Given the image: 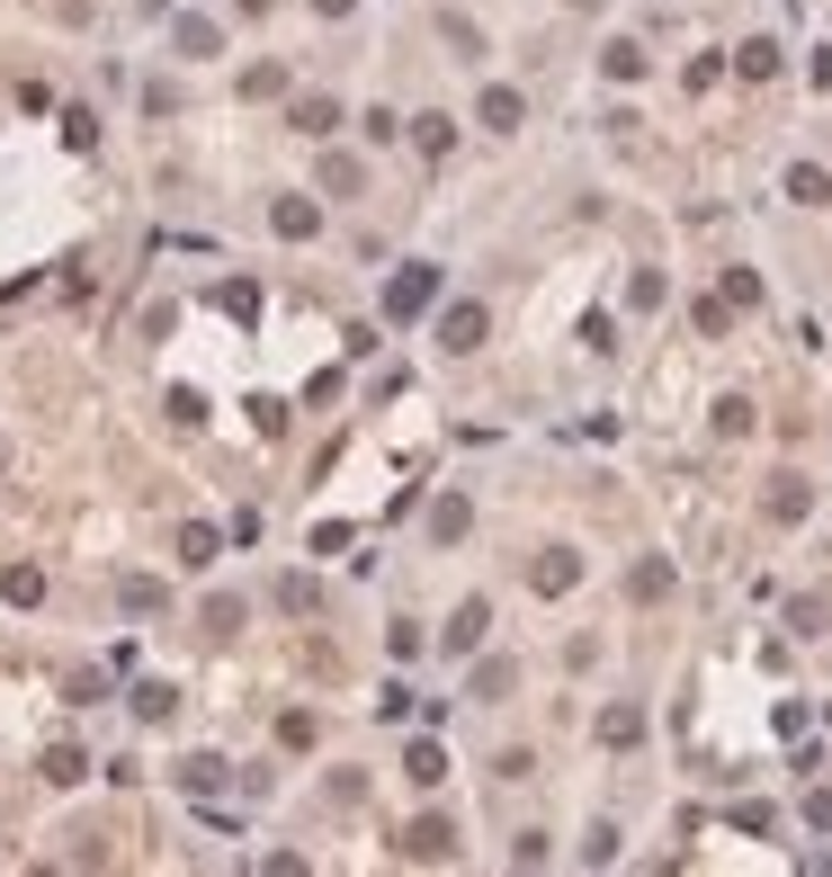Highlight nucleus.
<instances>
[{
	"instance_id": "nucleus-1",
	"label": "nucleus",
	"mask_w": 832,
	"mask_h": 877,
	"mask_svg": "<svg viewBox=\"0 0 832 877\" xmlns=\"http://www.w3.org/2000/svg\"><path fill=\"white\" fill-rule=\"evenodd\" d=\"M430 305H439V260H412L385 278V322H422Z\"/></svg>"
},
{
	"instance_id": "nucleus-2",
	"label": "nucleus",
	"mask_w": 832,
	"mask_h": 877,
	"mask_svg": "<svg viewBox=\"0 0 832 877\" xmlns=\"http://www.w3.org/2000/svg\"><path fill=\"white\" fill-rule=\"evenodd\" d=\"M483 331H493V314H483V305H448V314H439V350L466 359V350H483Z\"/></svg>"
},
{
	"instance_id": "nucleus-3",
	"label": "nucleus",
	"mask_w": 832,
	"mask_h": 877,
	"mask_svg": "<svg viewBox=\"0 0 832 877\" xmlns=\"http://www.w3.org/2000/svg\"><path fill=\"white\" fill-rule=\"evenodd\" d=\"M403 859H457V824L448 815H412L403 824Z\"/></svg>"
},
{
	"instance_id": "nucleus-4",
	"label": "nucleus",
	"mask_w": 832,
	"mask_h": 877,
	"mask_svg": "<svg viewBox=\"0 0 832 877\" xmlns=\"http://www.w3.org/2000/svg\"><path fill=\"white\" fill-rule=\"evenodd\" d=\"M474 117L493 125V134H519V117H528V99L511 90V81H483V99H474Z\"/></svg>"
},
{
	"instance_id": "nucleus-5",
	"label": "nucleus",
	"mask_w": 832,
	"mask_h": 877,
	"mask_svg": "<svg viewBox=\"0 0 832 877\" xmlns=\"http://www.w3.org/2000/svg\"><path fill=\"white\" fill-rule=\"evenodd\" d=\"M171 45H179L188 63H206V54H225V28L197 19V10H179V19H171Z\"/></svg>"
},
{
	"instance_id": "nucleus-6",
	"label": "nucleus",
	"mask_w": 832,
	"mask_h": 877,
	"mask_svg": "<svg viewBox=\"0 0 832 877\" xmlns=\"http://www.w3.org/2000/svg\"><path fill=\"white\" fill-rule=\"evenodd\" d=\"M269 224H277V242H314V233H322V207H314V197H277Z\"/></svg>"
},
{
	"instance_id": "nucleus-7",
	"label": "nucleus",
	"mask_w": 832,
	"mask_h": 877,
	"mask_svg": "<svg viewBox=\"0 0 832 877\" xmlns=\"http://www.w3.org/2000/svg\"><path fill=\"white\" fill-rule=\"evenodd\" d=\"M466 528H474V502H466V493H439V502H430V547H457Z\"/></svg>"
},
{
	"instance_id": "nucleus-8",
	"label": "nucleus",
	"mask_w": 832,
	"mask_h": 877,
	"mask_svg": "<svg viewBox=\"0 0 832 877\" xmlns=\"http://www.w3.org/2000/svg\"><path fill=\"white\" fill-rule=\"evenodd\" d=\"M528 582H537V591H546V600H555V591H573V582H582V556H573V547H546V556H537V573H528Z\"/></svg>"
},
{
	"instance_id": "nucleus-9",
	"label": "nucleus",
	"mask_w": 832,
	"mask_h": 877,
	"mask_svg": "<svg viewBox=\"0 0 832 877\" xmlns=\"http://www.w3.org/2000/svg\"><path fill=\"white\" fill-rule=\"evenodd\" d=\"M600 744H609V753L645 744V708H627V699H617V708H600Z\"/></svg>"
},
{
	"instance_id": "nucleus-10",
	"label": "nucleus",
	"mask_w": 832,
	"mask_h": 877,
	"mask_svg": "<svg viewBox=\"0 0 832 877\" xmlns=\"http://www.w3.org/2000/svg\"><path fill=\"white\" fill-rule=\"evenodd\" d=\"M760 511H770L779 528H797V519L814 511V493H806V475H779V484H770V502H760Z\"/></svg>"
},
{
	"instance_id": "nucleus-11",
	"label": "nucleus",
	"mask_w": 832,
	"mask_h": 877,
	"mask_svg": "<svg viewBox=\"0 0 832 877\" xmlns=\"http://www.w3.org/2000/svg\"><path fill=\"white\" fill-rule=\"evenodd\" d=\"M600 73H609V81H645V45H636V36H609V45H600Z\"/></svg>"
},
{
	"instance_id": "nucleus-12",
	"label": "nucleus",
	"mask_w": 832,
	"mask_h": 877,
	"mask_svg": "<svg viewBox=\"0 0 832 877\" xmlns=\"http://www.w3.org/2000/svg\"><path fill=\"white\" fill-rule=\"evenodd\" d=\"M179 556H188L197 573H206V564L225 556V528H216V519H188V528H179Z\"/></svg>"
},
{
	"instance_id": "nucleus-13",
	"label": "nucleus",
	"mask_w": 832,
	"mask_h": 877,
	"mask_svg": "<svg viewBox=\"0 0 832 877\" xmlns=\"http://www.w3.org/2000/svg\"><path fill=\"white\" fill-rule=\"evenodd\" d=\"M403 134H412V144H422V153H430V162H439V153H448V144H457V117H439V108H422V117H412V125H403Z\"/></svg>"
},
{
	"instance_id": "nucleus-14",
	"label": "nucleus",
	"mask_w": 832,
	"mask_h": 877,
	"mask_svg": "<svg viewBox=\"0 0 832 877\" xmlns=\"http://www.w3.org/2000/svg\"><path fill=\"white\" fill-rule=\"evenodd\" d=\"M483 627H493V610H483V600H466V610L448 618V654H474V645H483Z\"/></svg>"
},
{
	"instance_id": "nucleus-15",
	"label": "nucleus",
	"mask_w": 832,
	"mask_h": 877,
	"mask_svg": "<svg viewBox=\"0 0 832 877\" xmlns=\"http://www.w3.org/2000/svg\"><path fill=\"white\" fill-rule=\"evenodd\" d=\"M734 73H743V81H770V73H779V36H752V45H734Z\"/></svg>"
},
{
	"instance_id": "nucleus-16",
	"label": "nucleus",
	"mask_w": 832,
	"mask_h": 877,
	"mask_svg": "<svg viewBox=\"0 0 832 877\" xmlns=\"http://www.w3.org/2000/svg\"><path fill=\"white\" fill-rule=\"evenodd\" d=\"M403 779H412V788H439V779H448V753H439V744H412V753H403Z\"/></svg>"
},
{
	"instance_id": "nucleus-17",
	"label": "nucleus",
	"mask_w": 832,
	"mask_h": 877,
	"mask_svg": "<svg viewBox=\"0 0 832 877\" xmlns=\"http://www.w3.org/2000/svg\"><path fill=\"white\" fill-rule=\"evenodd\" d=\"M179 788H188V797H216V788H225V761H216V753H188V761H179Z\"/></svg>"
},
{
	"instance_id": "nucleus-18",
	"label": "nucleus",
	"mask_w": 832,
	"mask_h": 877,
	"mask_svg": "<svg viewBox=\"0 0 832 877\" xmlns=\"http://www.w3.org/2000/svg\"><path fill=\"white\" fill-rule=\"evenodd\" d=\"M627 600H671V564H663V556H645V564L627 573Z\"/></svg>"
},
{
	"instance_id": "nucleus-19",
	"label": "nucleus",
	"mask_w": 832,
	"mask_h": 877,
	"mask_svg": "<svg viewBox=\"0 0 832 877\" xmlns=\"http://www.w3.org/2000/svg\"><path fill=\"white\" fill-rule=\"evenodd\" d=\"M322 188H331V197H359V188H368V171H359L350 153H322Z\"/></svg>"
},
{
	"instance_id": "nucleus-20",
	"label": "nucleus",
	"mask_w": 832,
	"mask_h": 877,
	"mask_svg": "<svg viewBox=\"0 0 832 877\" xmlns=\"http://www.w3.org/2000/svg\"><path fill=\"white\" fill-rule=\"evenodd\" d=\"M45 779H54V788H73V779H90V753H81V744H54V753H45Z\"/></svg>"
},
{
	"instance_id": "nucleus-21",
	"label": "nucleus",
	"mask_w": 832,
	"mask_h": 877,
	"mask_svg": "<svg viewBox=\"0 0 832 877\" xmlns=\"http://www.w3.org/2000/svg\"><path fill=\"white\" fill-rule=\"evenodd\" d=\"M134 716H144V725H171V716H179V690L144 681V690H134Z\"/></svg>"
},
{
	"instance_id": "nucleus-22",
	"label": "nucleus",
	"mask_w": 832,
	"mask_h": 877,
	"mask_svg": "<svg viewBox=\"0 0 832 877\" xmlns=\"http://www.w3.org/2000/svg\"><path fill=\"white\" fill-rule=\"evenodd\" d=\"M331 125H340V99H296V134H314V144H322Z\"/></svg>"
},
{
	"instance_id": "nucleus-23",
	"label": "nucleus",
	"mask_w": 832,
	"mask_h": 877,
	"mask_svg": "<svg viewBox=\"0 0 832 877\" xmlns=\"http://www.w3.org/2000/svg\"><path fill=\"white\" fill-rule=\"evenodd\" d=\"M277 610H287V618H314V610H322V591H314L305 573H287V582H277Z\"/></svg>"
},
{
	"instance_id": "nucleus-24",
	"label": "nucleus",
	"mask_w": 832,
	"mask_h": 877,
	"mask_svg": "<svg viewBox=\"0 0 832 877\" xmlns=\"http://www.w3.org/2000/svg\"><path fill=\"white\" fill-rule=\"evenodd\" d=\"M197 618H206V636H242V600H233V591H216Z\"/></svg>"
},
{
	"instance_id": "nucleus-25",
	"label": "nucleus",
	"mask_w": 832,
	"mask_h": 877,
	"mask_svg": "<svg viewBox=\"0 0 832 877\" xmlns=\"http://www.w3.org/2000/svg\"><path fill=\"white\" fill-rule=\"evenodd\" d=\"M788 197H797V207H823V197H832V179H823L814 162H797V171H788Z\"/></svg>"
},
{
	"instance_id": "nucleus-26",
	"label": "nucleus",
	"mask_w": 832,
	"mask_h": 877,
	"mask_svg": "<svg viewBox=\"0 0 832 877\" xmlns=\"http://www.w3.org/2000/svg\"><path fill=\"white\" fill-rule=\"evenodd\" d=\"M0 591H10L19 610H36V600H45V573H36V564H10V582H0Z\"/></svg>"
},
{
	"instance_id": "nucleus-27",
	"label": "nucleus",
	"mask_w": 832,
	"mask_h": 877,
	"mask_svg": "<svg viewBox=\"0 0 832 877\" xmlns=\"http://www.w3.org/2000/svg\"><path fill=\"white\" fill-rule=\"evenodd\" d=\"M162 600H171V591H162L153 573H134V582H125V610H134V618H153V610H162Z\"/></svg>"
},
{
	"instance_id": "nucleus-28",
	"label": "nucleus",
	"mask_w": 832,
	"mask_h": 877,
	"mask_svg": "<svg viewBox=\"0 0 832 877\" xmlns=\"http://www.w3.org/2000/svg\"><path fill=\"white\" fill-rule=\"evenodd\" d=\"M511 681H519V662H483L474 671V699H511Z\"/></svg>"
},
{
	"instance_id": "nucleus-29",
	"label": "nucleus",
	"mask_w": 832,
	"mask_h": 877,
	"mask_svg": "<svg viewBox=\"0 0 832 877\" xmlns=\"http://www.w3.org/2000/svg\"><path fill=\"white\" fill-rule=\"evenodd\" d=\"M63 144L90 153V144H99V117H90V108H63Z\"/></svg>"
},
{
	"instance_id": "nucleus-30",
	"label": "nucleus",
	"mask_w": 832,
	"mask_h": 877,
	"mask_svg": "<svg viewBox=\"0 0 832 877\" xmlns=\"http://www.w3.org/2000/svg\"><path fill=\"white\" fill-rule=\"evenodd\" d=\"M269 90H287V63H251L242 73V99H269Z\"/></svg>"
},
{
	"instance_id": "nucleus-31",
	"label": "nucleus",
	"mask_w": 832,
	"mask_h": 877,
	"mask_svg": "<svg viewBox=\"0 0 832 877\" xmlns=\"http://www.w3.org/2000/svg\"><path fill=\"white\" fill-rule=\"evenodd\" d=\"M725 314H734L725 296H699V305H689V322H699V331H708V341H725Z\"/></svg>"
},
{
	"instance_id": "nucleus-32",
	"label": "nucleus",
	"mask_w": 832,
	"mask_h": 877,
	"mask_svg": "<svg viewBox=\"0 0 832 877\" xmlns=\"http://www.w3.org/2000/svg\"><path fill=\"white\" fill-rule=\"evenodd\" d=\"M743 430H752V403L725 394V403H716V439H743Z\"/></svg>"
},
{
	"instance_id": "nucleus-33",
	"label": "nucleus",
	"mask_w": 832,
	"mask_h": 877,
	"mask_svg": "<svg viewBox=\"0 0 832 877\" xmlns=\"http://www.w3.org/2000/svg\"><path fill=\"white\" fill-rule=\"evenodd\" d=\"M725 305H734V314L760 305V278H752V268H725Z\"/></svg>"
},
{
	"instance_id": "nucleus-34",
	"label": "nucleus",
	"mask_w": 832,
	"mask_h": 877,
	"mask_svg": "<svg viewBox=\"0 0 832 877\" xmlns=\"http://www.w3.org/2000/svg\"><path fill=\"white\" fill-rule=\"evenodd\" d=\"M439 36H448L457 54H483V28H474V19H439Z\"/></svg>"
},
{
	"instance_id": "nucleus-35",
	"label": "nucleus",
	"mask_w": 832,
	"mask_h": 877,
	"mask_svg": "<svg viewBox=\"0 0 832 877\" xmlns=\"http://www.w3.org/2000/svg\"><path fill=\"white\" fill-rule=\"evenodd\" d=\"M359 125H368V144H394V134H403V117H394V108H368Z\"/></svg>"
},
{
	"instance_id": "nucleus-36",
	"label": "nucleus",
	"mask_w": 832,
	"mask_h": 877,
	"mask_svg": "<svg viewBox=\"0 0 832 877\" xmlns=\"http://www.w3.org/2000/svg\"><path fill=\"white\" fill-rule=\"evenodd\" d=\"M582 859H600V868H609V859H617V824H591V842H582Z\"/></svg>"
},
{
	"instance_id": "nucleus-37",
	"label": "nucleus",
	"mask_w": 832,
	"mask_h": 877,
	"mask_svg": "<svg viewBox=\"0 0 832 877\" xmlns=\"http://www.w3.org/2000/svg\"><path fill=\"white\" fill-rule=\"evenodd\" d=\"M806 824H814V833H832V788H814V797H806Z\"/></svg>"
},
{
	"instance_id": "nucleus-38",
	"label": "nucleus",
	"mask_w": 832,
	"mask_h": 877,
	"mask_svg": "<svg viewBox=\"0 0 832 877\" xmlns=\"http://www.w3.org/2000/svg\"><path fill=\"white\" fill-rule=\"evenodd\" d=\"M314 10H322V19H350V0H314Z\"/></svg>"
}]
</instances>
